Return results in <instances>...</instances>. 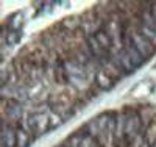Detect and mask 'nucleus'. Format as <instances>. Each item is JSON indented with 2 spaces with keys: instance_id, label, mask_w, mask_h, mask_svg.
<instances>
[{
  "instance_id": "1",
  "label": "nucleus",
  "mask_w": 156,
  "mask_h": 147,
  "mask_svg": "<svg viewBox=\"0 0 156 147\" xmlns=\"http://www.w3.org/2000/svg\"><path fill=\"white\" fill-rule=\"evenodd\" d=\"M128 35H129V42H131L133 47L144 57V60H148L150 57L154 55L156 49L153 47V44L148 41V39L136 28V27H131V28L128 30Z\"/></svg>"
},
{
  "instance_id": "6",
  "label": "nucleus",
  "mask_w": 156,
  "mask_h": 147,
  "mask_svg": "<svg viewBox=\"0 0 156 147\" xmlns=\"http://www.w3.org/2000/svg\"><path fill=\"white\" fill-rule=\"evenodd\" d=\"M114 136H115V141L126 139V114L122 110L117 111V121H115Z\"/></svg>"
},
{
  "instance_id": "2",
  "label": "nucleus",
  "mask_w": 156,
  "mask_h": 147,
  "mask_svg": "<svg viewBox=\"0 0 156 147\" xmlns=\"http://www.w3.org/2000/svg\"><path fill=\"white\" fill-rule=\"evenodd\" d=\"M2 108L5 111V119L9 121L11 124L17 125L22 119H25V110H23L22 103H19V102L2 99Z\"/></svg>"
},
{
  "instance_id": "9",
  "label": "nucleus",
  "mask_w": 156,
  "mask_h": 147,
  "mask_svg": "<svg viewBox=\"0 0 156 147\" xmlns=\"http://www.w3.org/2000/svg\"><path fill=\"white\" fill-rule=\"evenodd\" d=\"M34 141V136L30 133L17 128V147H30V144Z\"/></svg>"
},
{
  "instance_id": "13",
  "label": "nucleus",
  "mask_w": 156,
  "mask_h": 147,
  "mask_svg": "<svg viewBox=\"0 0 156 147\" xmlns=\"http://www.w3.org/2000/svg\"><path fill=\"white\" fill-rule=\"evenodd\" d=\"M48 122H50V130H51V128H58V127L62 124V117H61L58 113H55V111L50 110V113H48Z\"/></svg>"
},
{
  "instance_id": "12",
  "label": "nucleus",
  "mask_w": 156,
  "mask_h": 147,
  "mask_svg": "<svg viewBox=\"0 0 156 147\" xmlns=\"http://www.w3.org/2000/svg\"><path fill=\"white\" fill-rule=\"evenodd\" d=\"M22 25V13H17V14L11 16L9 20H6V27H8V31L12 30H19V27Z\"/></svg>"
},
{
  "instance_id": "14",
  "label": "nucleus",
  "mask_w": 156,
  "mask_h": 147,
  "mask_svg": "<svg viewBox=\"0 0 156 147\" xmlns=\"http://www.w3.org/2000/svg\"><path fill=\"white\" fill-rule=\"evenodd\" d=\"M144 144H145L144 133H137L133 139H129V147H142Z\"/></svg>"
},
{
  "instance_id": "4",
  "label": "nucleus",
  "mask_w": 156,
  "mask_h": 147,
  "mask_svg": "<svg viewBox=\"0 0 156 147\" xmlns=\"http://www.w3.org/2000/svg\"><path fill=\"white\" fill-rule=\"evenodd\" d=\"M2 147H17V125L2 117Z\"/></svg>"
},
{
  "instance_id": "10",
  "label": "nucleus",
  "mask_w": 156,
  "mask_h": 147,
  "mask_svg": "<svg viewBox=\"0 0 156 147\" xmlns=\"http://www.w3.org/2000/svg\"><path fill=\"white\" fill-rule=\"evenodd\" d=\"M20 36L22 33L19 30H12V31H5L3 35V41H5V46H16L19 41H20Z\"/></svg>"
},
{
  "instance_id": "8",
  "label": "nucleus",
  "mask_w": 156,
  "mask_h": 147,
  "mask_svg": "<svg viewBox=\"0 0 156 147\" xmlns=\"http://www.w3.org/2000/svg\"><path fill=\"white\" fill-rule=\"evenodd\" d=\"M136 28L144 35L148 41L153 44V47L156 49V30H153V28H150V27H147V25H144L139 19H137V24H136Z\"/></svg>"
},
{
  "instance_id": "3",
  "label": "nucleus",
  "mask_w": 156,
  "mask_h": 147,
  "mask_svg": "<svg viewBox=\"0 0 156 147\" xmlns=\"http://www.w3.org/2000/svg\"><path fill=\"white\" fill-rule=\"evenodd\" d=\"M48 113H50V111H45V113H34V114H31L30 117H27V119H28V124H30V127H31V131H33V135H34V138L44 135L45 131L50 130Z\"/></svg>"
},
{
  "instance_id": "15",
  "label": "nucleus",
  "mask_w": 156,
  "mask_h": 147,
  "mask_svg": "<svg viewBox=\"0 0 156 147\" xmlns=\"http://www.w3.org/2000/svg\"><path fill=\"white\" fill-rule=\"evenodd\" d=\"M151 147H156V142H154V144H153V145H151Z\"/></svg>"
},
{
  "instance_id": "5",
  "label": "nucleus",
  "mask_w": 156,
  "mask_h": 147,
  "mask_svg": "<svg viewBox=\"0 0 156 147\" xmlns=\"http://www.w3.org/2000/svg\"><path fill=\"white\" fill-rule=\"evenodd\" d=\"M94 83L95 86L100 89V91H108L114 86V80L105 72V69H103V66H100V68L97 69L95 75H94Z\"/></svg>"
},
{
  "instance_id": "7",
  "label": "nucleus",
  "mask_w": 156,
  "mask_h": 147,
  "mask_svg": "<svg viewBox=\"0 0 156 147\" xmlns=\"http://www.w3.org/2000/svg\"><path fill=\"white\" fill-rule=\"evenodd\" d=\"M115 57V60H117V63L120 64V68L125 71V74H131V72H134L136 71V68H134V64L131 63V60L128 58V55L123 52V50H120L117 55H114Z\"/></svg>"
},
{
  "instance_id": "11",
  "label": "nucleus",
  "mask_w": 156,
  "mask_h": 147,
  "mask_svg": "<svg viewBox=\"0 0 156 147\" xmlns=\"http://www.w3.org/2000/svg\"><path fill=\"white\" fill-rule=\"evenodd\" d=\"M144 138H145V142L150 144V145H153V144L156 142V121H153V122L147 127V130H145V133H144Z\"/></svg>"
}]
</instances>
